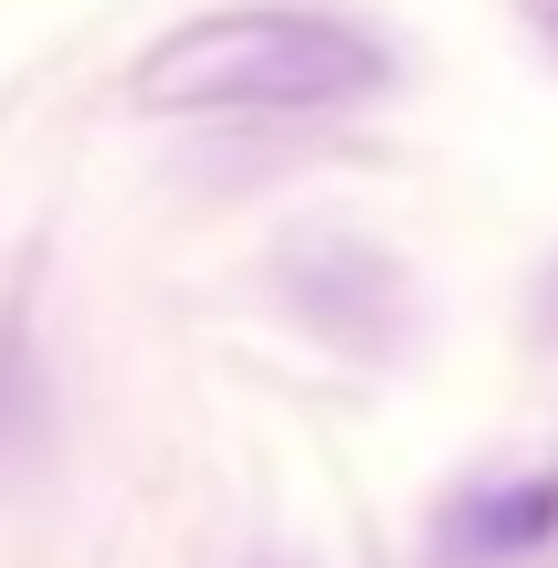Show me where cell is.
I'll return each mask as SVG.
<instances>
[{"label":"cell","instance_id":"6da1fadb","mask_svg":"<svg viewBox=\"0 0 558 568\" xmlns=\"http://www.w3.org/2000/svg\"><path fill=\"white\" fill-rule=\"evenodd\" d=\"M390 84V42L337 11H211L138 63V105L159 116H337Z\"/></svg>","mask_w":558,"mask_h":568},{"label":"cell","instance_id":"7a4b0ae2","mask_svg":"<svg viewBox=\"0 0 558 568\" xmlns=\"http://www.w3.org/2000/svg\"><path fill=\"white\" fill-rule=\"evenodd\" d=\"M53 432V379H42V347H32V316L21 295L0 305V474H21Z\"/></svg>","mask_w":558,"mask_h":568},{"label":"cell","instance_id":"3957f363","mask_svg":"<svg viewBox=\"0 0 558 568\" xmlns=\"http://www.w3.org/2000/svg\"><path fill=\"white\" fill-rule=\"evenodd\" d=\"M548 527H558V474H517L506 495H485V506L454 516V537L475 558H517V548H538Z\"/></svg>","mask_w":558,"mask_h":568},{"label":"cell","instance_id":"277c9868","mask_svg":"<svg viewBox=\"0 0 558 568\" xmlns=\"http://www.w3.org/2000/svg\"><path fill=\"white\" fill-rule=\"evenodd\" d=\"M517 21H527V32H538V53L558 63V0H517Z\"/></svg>","mask_w":558,"mask_h":568},{"label":"cell","instance_id":"5b68a950","mask_svg":"<svg viewBox=\"0 0 558 568\" xmlns=\"http://www.w3.org/2000/svg\"><path fill=\"white\" fill-rule=\"evenodd\" d=\"M253 568H285V558H253Z\"/></svg>","mask_w":558,"mask_h":568}]
</instances>
